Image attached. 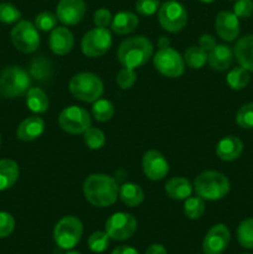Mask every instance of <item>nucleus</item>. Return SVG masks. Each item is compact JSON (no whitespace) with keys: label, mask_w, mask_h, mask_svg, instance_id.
Returning <instances> with one entry per match:
<instances>
[{"label":"nucleus","mask_w":253,"mask_h":254,"mask_svg":"<svg viewBox=\"0 0 253 254\" xmlns=\"http://www.w3.org/2000/svg\"><path fill=\"white\" fill-rule=\"evenodd\" d=\"M50 49L55 55L63 56L71 52L74 45L73 34L67 27H55L50 35Z\"/></svg>","instance_id":"obj_17"},{"label":"nucleus","mask_w":253,"mask_h":254,"mask_svg":"<svg viewBox=\"0 0 253 254\" xmlns=\"http://www.w3.org/2000/svg\"><path fill=\"white\" fill-rule=\"evenodd\" d=\"M86 14L83 0H61L57 4L56 16L60 22L67 26L77 25Z\"/></svg>","instance_id":"obj_15"},{"label":"nucleus","mask_w":253,"mask_h":254,"mask_svg":"<svg viewBox=\"0 0 253 254\" xmlns=\"http://www.w3.org/2000/svg\"><path fill=\"white\" fill-rule=\"evenodd\" d=\"M250 73H248L247 69H245L243 67H235V68L231 69L228 72L227 77H226V81L227 84L235 91H241V89L246 88L250 83Z\"/></svg>","instance_id":"obj_28"},{"label":"nucleus","mask_w":253,"mask_h":254,"mask_svg":"<svg viewBox=\"0 0 253 254\" xmlns=\"http://www.w3.org/2000/svg\"><path fill=\"white\" fill-rule=\"evenodd\" d=\"M66 254H81V253L76 252V251H69V252H67Z\"/></svg>","instance_id":"obj_48"},{"label":"nucleus","mask_w":253,"mask_h":254,"mask_svg":"<svg viewBox=\"0 0 253 254\" xmlns=\"http://www.w3.org/2000/svg\"><path fill=\"white\" fill-rule=\"evenodd\" d=\"M193 186L190 181L181 176L170 179L165 185V192L173 200H186L192 195Z\"/></svg>","instance_id":"obj_22"},{"label":"nucleus","mask_w":253,"mask_h":254,"mask_svg":"<svg viewBox=\"0 0 253 254\" xmlns=\"http://www.w3.org/2000/svg\"><path fill=\"white\" fill-rule=\"evenodd\" d=\"M52 64L49 60L44 57H37L30 64V76L37 81H46L51 77Z\"/></svg>","instance_id":"obj_29"},{"label":"nucleus","mask_w":253,"mask_h":254,"mask_svg":"<svg viewBox=\"0 0 253 254\" xmlns=\"http://www.w3.org/2000/svg\"><path fill=\"white\" fill-rule=\"evenodd\" d=\"M201 2H206V4H210V2H213L215 0H200Z\"/></svg>","instance_id":"obj_47"},{"label":"nucleus","mask_w":253,"mask_h":254,"mask_svg":"<svg viewBox=\"0 0 253 254\" xmlns=\"http://www.w3.org/2000/svg\"><path fill=\"white\" fill-rule=\"evenodd\" d=\"M112 19H113V16H112L109 10L102 7V9H98L94 11L93 22L94 25H96V27H103V29H107V27L112 24Z\"/></svg>","instance_id":"obj_42"},{"label":"nucleus","mask_w":253,"mask_h":254,"mask_svg":"<svg viewBox=\"0 0 253 254\" xmlns=\"http://www.w3.org/2000/svg\"><path fill=\"white\" fill-rule=\"evenodd\" d=\"M139 19L131 11H121L112 19V31L118 35H126L138 27Z\"/></svg>","instance_id":"obj_24"},{"label":"nucleus","mask_w":253,"mask_h":254,"mask_svg":"<svg viewBox=\"0 0 253 254\" xmlns=\"http://www.w3.org/2000/svg\"><path fill=\"white\" fill-rule=\"evenodd\" d=\"M216 45L217 44H216V40L212 35L205 34L200 37V40H198V46L202 50H205L207 54L216 46Z\"/></svg>","instance_id":"obj_43"},{"label":"nucleus","mask_w":253,"mask_h":254,"mask_svg":"<svg viewBox=\"0 0 253 254\" xmlns=\"http://www.w3.org/2000/svg\"><path fill=\"white\" fill-rule=\"evenodd\" d=\"M243 143L235 135H227L221 139L216 145V155L223 161H233L241 156Z\"/></svg>","instance_id":"obj_19"},{"label":"nucleus","mask_w":253,"mask_h":254,"mask_svg":"<svg viewBox=\"0 0 253 254\" xmlns=\"http://www.w3.org/2000/svg\"><path fill=\"white\" fill-rule=\"evenodd\" d=\"M112 254H139L138 251L134 250L133 247H129V246H119V247L114 248V251Z\"/></svg>","instance_id":"obj_44"},{"label":"nucleus","mask_w":253,"mask_h":254,"mask_svg":"<svg viewBox=\"0 0 253 254\" xmlns=\"http://www.w3.org/2000/svg\"><path fill=\"white\" fill-rule=\"evenodd\" d=\"M56 24L57 16L56 14H52L51 11H42L35 17V26L41 31H52L56 27Z\"/></svg>","instance_id":"obj_37"},{"label":"nucleus","mask_w":253,"mask_h":254,"mask_svg":"<svg viewBox=\"0 0 253 254\" xmlns=\"http://www.w3.org/2000/svg\"><path fill=\"white\" fill-rule=\"evenodd\" d=\"M246 254H251V253H246Z\"/></svg>","instance_id":"obj_50"},{"label":"nucleus","mask_w":253,"mask_h":254,"mask_svg":"<svg viewBox=\"0 0 253 254\" xmlns=\"http://www.w3.org/2000/svg\"><path fill=\"white\" fill-rule=\"evenodd\" d=\"M138 228L135 217L130 213L117 212L113 213L106 221V232L109 238L114 241H126L130 238Z\"/></svg>","instance_id":"obj_12"},{"label":"nucleus","mask_w":253,"mask_h":254,"mask_svg":"<svg viewBox=\"0 0 253 254\" xmlns=\"http://www.w3.org/2000/svg\"><path fill=\"white\" fill-rule=\"evenodd\" d=\"M15 220L10 213L0 212V238H6L14 232Z\"/></svg>","instance_id":"obj_40"},{"label":"nucleus","mask_w":253,"mask_h":254,"mask_svg":"<svg viewBox=\"0 0 253 254\" xmlns=\"http://www.w3.org/2000/svg\"><path fill=\"white\" fill-rule=\"evenodd\" d=\"M184 61L186 66L193 69L202 68L206 64L208 59V54L205 50L201 49L200 46H191L184 54Z\"/></svg>","instance_id":"obj_27"},{"label":"nucleus","mask_w":253,"mask_h":254,"mask_svg":"<svg viewBox=\"0 0 253 254\" xmlns=\"http://www.w3.org/2000/svg\"><path fill=\"white\" fill-rule=\"evenodd\" d=\"M45 131V121L41 117L31 116L19 124L16 136L21 141H34L39 139Z\"/></svg>","instance_id":"obj_18"},{"label":"nucleus","mask_w":253,"mask_h":254,"mask_svg":"<svg viewBox=\"0 0 253 254\" xmlns=\"http://www.w3.org/2000/svg\"><path fill=\"white\" fill-rule=\"evenodd\" d=\"M21 19V12L10 2H0V21L2 24H14Z\"/></svg>","instance_id":"obj_35"},{"label":"nucleus","mask_w":253,"mask_h":254,"mask_svg":"<svg viewBox=\"0 0 253 254\" xmlns=\"http://www.w3.org/2000/svg\"><path fill=\"white\" fill-rule=\"evenodd\" d=\"M83 140L86 145L92 150H99L106 144V135L103 131L94 127H89L83 133Z\"/></svg>","instance_id":"obj_33"},{"label":"nucleus","mask_w":253,"mask_h":254,"mask_svg":"<svg viewBox=\"0 0 253 254\" xmlns=\"http://www.w3.org/2000/svg\"><path fill=\"white\" fill-rule=\"evenodd\" d=\"M143 173L149 180L160 181L169 174V163L158 150H148L141 159Z\"/></svg>","instance_id":"obj_14"},{"label":"nucleus","mask_w":253,"mask_h":254,"mask_svg":"<svg viewBox=\"0 0 253 254\" xmlns=\"http://www.w3.org/2000/svg\"><path fill=\"white\" fill-rule=\"evenodd\" d=\"M233 51L227 45H216L208 52L207 62L210 67L216 71H226L233 62Z\"/></svg>","instance_id":"obj_21"},{"label":"nucleus","mask_w":253,"mask_h":254,"mask_svg":"<svg viewBox=\"0 0 253 254\" xmlns=\"http://www.w3.org/2000/svg\"><path fill=\"white\" fill-rule=\"evenodd\" d=\"M160 7L159 0H136L135 10L141 16H151Z\"/></svg>","instance_id":"obj_39"},{"label":"nucleus","mask_w":253,"mask_h":254,"mask_svg":"<svg viewBox=\"0 0 253 254\" xmlns=\"http://www.w3.org/2000/svg\"><path fill=\"white\" fill-rule=\"evenodd\" d=\"M233 12L238 19H247L253 15V1L252 0H237L233 5Z\"/></svg>","instance_id":"obj_41"},{"label":"nucleus","mask_w":253,"mask_h":254,"mask_svg":"<svg viewBox=\"0 0 253 254\" xmlns=\"http://www.w3.org/2000/svg\"><path fill=\"white\" fill-rule=\"evenodd\" d=\"M236 123L243 129L253 128V102L245 104L236 114Z\"/></svg>","instance_id":"obj_36"},{"label":"nucleus","mask_w":253,"mask_h":254,"mask_svg":"<svg viewBox=\"0 0 253 254\" xmlns=\"http://www.w3.org/2000/svg\"><path fill=\"white\" fill-rule=\"evenodd\" d=\"M206 210L205 201L201 198L200 196H195V197L186 198L184 202V213L190 220H198L203 216Z\"/></svg>","instance_id":"obj_31"},{"label":"nucleus","mask_w":253,"mask_h":254,"mask_svg":"<svg viewBox=\"0 0 253 254\" xmlns=\"http://www.w3.org/2000/svg\"><path fill=\"white\" fill-rule=\"evenodd\" d=\"M11 41L14 46L24 54H32L40 46L39 30L35 24L21 20L11 30Z\"/></svg>","instance_id":"obj_10"},{"label":"nucleus","mask_w":253,"mask_h":254,"mask_svg":"<svg viewBox=\"0 0 253 254\" xmlns=\"http://www.w3.org/2000/svg\"><path fill=\"white\" fill-rule=\"evenodd\" d=\"M112 34L108 29L94 27L84 34L81 41V49L86 56H103L112 47Z\"/></svg>","instance_id":"obj_11"},{"label":"nucleus","mask_w":253,"mask_h":254,"mask_svg":"<svg viewBox=\"0 0 253 254\" xmlns=\"http://www.w3.org/2000/svg\"><path fill=\"white\" fill-rule=\"evenodd\" d=\"M30 74L19 66H10L0 71V96L16 98L26 93L31 84Z\"/></svg>","instance_id":"obj_5"},{"label":"nucleus","mask_w":253,"mask_h":254,"mask_svg":"<svg viewBox=\"0 0 253 254\" xmlns=\"http://www.w3.org/2000/svg\"><path fill=\"white\" fill-rule=\"evenodd\" d=\"M69 92L76 99L86 103H93L103 94V82L92 72L74 74L69 81Z\"/></svg>","instance_id":"obj_4"},{"label":"nucleus","mask_w":253,"mask_h":254,"mask_svg":"<svg viewBox=\"0 0 253 254\" xmlns=\"http://www.w3.org/2000/svg\"><path fill=\"white\" fill-rule=\"evenodd\" d=\"M169 45H170V40H169L168 37L161 36L160 39H159L158 41L159 49H165V47H169Z\"/></svg>","instance_id":"obj_46"},{"label":"nucleus","mask_w":253,"mask_h":254,"mask_svg":"<svg viewBox=\"0 0 253 254\" xmlns=\"http://www.w3.org/2000/svg\"><path fill=\"white\" fill-rule=\"evenodd\" d=\"M215 29L223 41H235L240 35V20L233 11H220L215 20Z\"/></svg>","instance_id":"obj_16"},{"label":"nucleus","mask_w":253,"mask_h":254,"mask_svg":"<svg viewBox=\"0 0 253 254\" xmlns=\"http://www.w3.org/2000/svg\"><path fill=\"white\" fill-rule=\"evenodd\" d=\"M231 241V232L223 223L212 226L202 241V251L205 254H222L227 250Z\"/></svg>","instance_id":"obj_13"},{"label":"nucleus","mask_w":253,"mask_h":254,"mask_svg":"<svg viewBox=\"0 0 253 254\" xmlns=\"http://www.w3.org/2000/svg\"><path fill=\"white\" fill-rule=\"evenodd\" d=\"M136 82V73L133 68L123 67L117 74V84L122 89H129Z\"/></svg>","instance_id":"obj_38"},{"label":"nucleus","mask_w":253,"mask_h":254,"mask_svg":"<svg viewBox=\"0 0 253 254\" xmlns=\"http://www.w3.org/2000/svg\"><path fill=\"white\" fill-rule=\"evenodd\" d=\"M193 190L197 196L207 201H217L230 192V180L222 173L212 170L202 171L193 181Z\"/></svg>","instance_id":"obj_3"},{"label":"nucleus","mask_w":253,"mask_h":254,"mask_svg":"<svg viewBox=\"0 0 253 254\" xmlns=\"http://www.w3.org/2000/svg\"><path fill=\"white\" fill-rule=\"evenodd\" d=\"M145 254H168L165 247L161 245H151L149 246L148 250L145 251Z\"/></svg>","instance_id":"obj_45"},{"label":"nucleus","mask_w":253,"mask_h":254,"mask_svg":"<svg viewBox=\"0 0 253 254\" xmlns=\"http://www.w3.org/2000/svg\"><path fill=\"white\" fill-rule=\"evenodd\" d=\"M237 241L246 250H253V218H246L240 223Z\"/></svg>","instance_id":"obj_32"},{"label":"nucleus","mask_w":253,"mask_h":254,"mask_svg":"<svg viewBox=\"0 0 253 254\" xmlns=\"http://www.w3.org/2000/svg\"><path fill=\"white\" fill-rule=\"evenodd\" d=\"M84 198L96 207H109L119 196V186L112 176L92 174L83 183Z\"/></svg>","instance_id":"obj_1"},{"label":"nucleus","mask_w":253,"mask_h":254,"mask_svg":"<svg viewBox=\"0 0 253 254\" xmlns=\"http://www.w3.org/2000/svg\"><path fill=\"white\" fill-rule=\"evenodd\" d=\"M20 175V169L16 161L11 159L0 160V191L9 190L15 185Z\"/></svg>","instance_id":"obj_23"},{"label":"nucleus","mask_w":253,"mask_h":254,"mask_svg":"<svg viewBox=\"0 0 253 254\" xmlns=\"http://www.w3.org/2000/svg\"><path fill=\"white\" fill-rule=\"evenodd\" d=\"M83 235V225L74 216H64L54 228V241L61 250L76 247Z\"/></svg>","instance_id":"obj_6"},{"label":"nucleus","mask_w":253,"mask_h":254,"mask_svg":"<svg viewBox=\"0 0 253 254\" xmlns=\"http://www.w3.org/2000/svg\"><path fill=\"white\" fill-rule=\"evenodd\" d=\"M92 114H93L94 119L97 122H101V123L111 121L114 116L113 103L107 101V99H97L92 106Z\"/></svg>","instance_id":"obj_30"},{"label":"nucleus","mask_w":253,"mask_h":254,"mask_svg":"<svg viewBox=\"0 0 253 254\" xmlns=\"http://www.w3.org/2000/svg\"><path fill=\"white\" fill-rule=\"evenodd\" d=\"M233 56L241 67L248 72H253V35H246L236 42Z\"/></svg>","instance_id":"obj_20"},{"label":"nucleus","mask_w":253,"mask_h":254,"mask_svg":"<svg viewBox=\"0 0 253 254\" xmlns=\"http://www.w3.org/2000/svg\"><path fill=\"white\" fill-rule=\"evenodd\" d=\"M153 64L159 73L169 78H179L185 72L184 57L170 46L159 49L153 56Z\"/></svg>","instance_id":"obj_8"},{"label":"nucleus","mask_w":253,"mask_h":254,"mask_svg":"<svg viewBox=\"0 0 253 254\" xmlns=\"http://www.w3.org/2000/svg\"><path fill=\"white\" fill-rule=\"evenodd\" d=\"M26 104L31 112L36 114L46 113L50 107L47 94L39 87H30L26 92Z\"/></svg>","instance_id":"obj_25"},{"label":"nucleus","mask_w":253,"mask_h":254,"mask_svg":"<svg viewBox=\"0 0 253 254\" xmlns=\"http://www.w3.org/2000/svg\"><path fill=\"white\" fill-rule=\"evenodd\" d=\"M59 126L66 133L77 135V134H83L89 127H92V119L84 108L78 106H69L60 113Z\"/></svg>","instance_id":"obj_9"},{"label":"nucleus","mask_w":253,"mask_h":254,"mask_svg":"<svg viewBox=\"0 0 253 254\" xmlns=\"http://www.w3.org/2000/svg\"><path fill=\"white\" fill-rule=\"evenodd\" d=\"M154 46L150 40L141 35L128 37L118 47L119 62L123 67L138 68L144 66L153 57Z\"/></svg>","instance_id":"obj_2"},{"label":"nucleus","mask_w":253,"mask_h":254,"mask_svg":"<svg viewBox=\"0 0 253 254\" xmlns=\"http://www.w3.org/2000/svg\"><path fill=\"white\" fill-rule=\"evenodd\" d=\"M119 197L128 207H138L144 200V191L138 184L126 183L119 188Z\"/></svg>","instance_id":"obj_26"},{"label":"nucleus","mask_w":253,"mask_h":254,"mask_svg":"<svg viewBox=\"0 0 253 254\" xmlns=\"http://www.w3.org/2000/svg\"><path fill=\"white\" fill-rule=\"evenodd\" d=\"M0 144H1V135H0Z\"/></svg>","instance_id":"obj_49"},{"label":"nucleus","mask_w":253,"mask_h":254,"mask_svg":"<svg viewBox=\"0 0 253 254\" xmlns=\"http://www.w3.org/2000/svg\"><path fill=\"white\" fill-rule=\"evenodd\" d=\"M109 246V236L106 231H96L88 237V248L93 253H103Z\"/></svg>","instance_id":"obj_34"},{"label":"nucleus","mask_w":253,"mask_h":254,"mask_svg":"<svg viewBox=\"0 0 253 254\" xmlns=\"http://www.w3.org/2000/svg\"><path fill=\"white\" fill-rule=\"evenodd\" d=\"M159 24L165 31L176 34L184 30L188 24V11L181 2L168 0L163 2L158 10Z\"/></svg>","instance_id":"obj_7"}]
</instances>
